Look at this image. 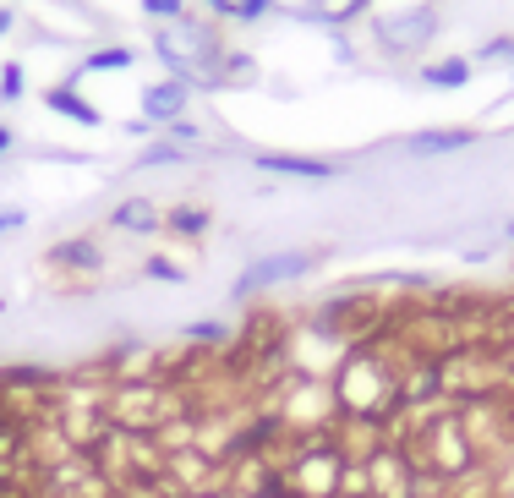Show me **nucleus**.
I'll return each instance as SVG.
<instances>
[{
	"label": "nucleus",
	"mask_w": 514,
	"mask_h": 498,
	"mask_svg": "<svg viewBox=\"0 0 514 498\" xmlns=\"http://www.w3.org/2000/svg\"><path fill=\"white\" fill-rule=\"evenodd\" d=\"M181 340L192 345V351H230V329H225V323H186Z\"/></svg>",
	"instance_id": "12"
},
{
	"label": "nucleus",
	"mask_w": 514,
	"mask_h": 498,
	"mask_svg": "<svg viewBox=\"0 0 514 498\" xmlns=\"http://www.w3.org/2000/svg\"><path fill=\"white\" fill-rule=\"evenodd\" d=\"M274 11V0H236V22H257Z\"/></svg>",
	"instance_id": "18"
},
{
	"label": "nucleus",
	"mask_w": 514,
	"mask_h": 498,
	"mask_svg": "<svg viewBox=\"0 0 514 498\" xmlns=\"http://www.w3.org/2000/svg\"><path fill=\"white\" fill-rule=\"evenodd\" d=\"M143 11H148V17H159V22H181L186 17V0H143Z\"/></svg>",
	"instance_id": "16"
},
{
	"label": "nucleus",
	"mask_w": 514,
	"mask_h": 498,
	"mask_svg": "<svg viewBox=\"0 0 514 498\" xmlns=\"http://www.w3.org/2000/svg\"><path fill=\"white\" fill-rule=\"evenodd\" d=\"M181 159H186L181 143H154L143 159H137V170H165V165H181Z\"/></svg>",
	"instance_id": "13"
},
{
	"label": "nucleus",
	"mask_w": 514,
	"mask_h": 498,
	"mask_svg": "<svg viewBox=\"0 0 514 498\" xmlns=\"http://www.w3.org/2000/svg\"><path fill=\"white\" fill-rule=\"evenodd\" d=\"M252 165L268 170V176H301V181H334V176H340V165H334V159H318V154H274V148H257Z\"/></svg>",
	"instance_id": "2"
},
{
	"label": "nucleus",
	"mask_w": 514,
	"mask_h": 498,
	"mask_svg": "<svg viewBox=\"0 0 514 498\" xmlns=\"http://www.w3.org/2000/svg\"><path fill=\"white\" fill-rule=\"evenodd\" d=\"M509 241H514V225H509Z\"/></svg>",
	"instance_id": "25"
},
{
	"label": "nucleus",
	"mask_w": 514,
	"mask_h": 498,
	"mask_svg": "<svg viewBox=\"0 0 514 498\" xmlns=\"http://www.w3.org/2000/svg\"><path fill=\"white\" fill-rule=\"evenodd\" d=\"M208 11H214V17H236V0H203Z\"/></svg>",
	"instance_id": "21"
},
{
	"label": "nucleus",
	"mask_w": 514,
	"mask_h": 498,
	"mask_svg": "<svg viewBox=\"0 0 514 498\" xmlns=\"http://www.w3.org/2000/svg\"><path fill=\"white\" fill-rule=\"evenodd\" d=\"M132 66H137L132 44H104V50L83 55V72H132Z\"/></svg>",
	"instance_id": "11"
},
{
	"label": "nucleus",
	"mask_w": 514,
	"mask_h": 498,
	"mask_svg": "<svg viewBox=\"0 0 514 498\" xmlns=\"http://www.w3.org/2000/svg\"><path fill=\"white\" fill-rule=\"evenodd\" d=\"M471 72H476V66L465 61V55H449V61H427L422 66V83L427 88H465V83H471Z\"/></svg>",
	"instance_id": "10"
},
{
	"label": "nucleus",
	"mask_w": 514,
	"mask_h": 498,
	"mask_svg": "<svg viewBox=\"0 0 514 498\" xmlns=\"http://www.w3.org/2000/svg\"><path fill=\"white\" fill-rule=\"evenodd\" d=\"M22 225H28L22 208H0V236H11V230H22Z\"/></svg>",
	"instance_id": "20"
},
{
	"label": "nucleus",
	"mask_w": 514,
	"mask_h": 498,
	"mask_svg": "<svg viewBox=\"0 0 514 498\" xmlns=\"http://www.w3.org/2000/svg\"><path fill=\"white\" fill-rule=\"evenodd\" d=\"M274 6H290V11H307V17H312V11H318V0H274Z\"/></svg>",
	"instance_id": "22"
},
{
	"label": "nucleus",
	"mask_w": 514,
	"mask_h": 498,
	"mask_svg": "<svg viewBox=\"0 0 514 498\" xmlns=\"http://www.w3.org/2000/svg\"><path fill=\"white\" fill-rule=\"evenodd\" d=\"M44 269L50 274H99L104 269V252L93 236H66L44 252Z\"/></svg>",
	"instance_id": "3"
},
{
	"label": "nucleus",
	"mask_w": 514,
	"mask_h": 498,
	"mask_svg": "<svg viewBox=\"0 0 514 498\" xmlns=\"http://www.w3.org/2000/svg\"><path fill=\"white\" fill-rule=\"evenodd\" d=\"M110 225L126 230V236H154V230H165V208L154 198H121L110 208Z\"/></svg>",
	"instance_id": "6"
},
{
	"label": "nucleus",
	"mask_w": 514,
	"mask_h": 498,
	"mask_svg": "<svg viewBox=\"0 0 514 498\" xmlns=\"http://www.w3.org/2000/svg\"><path fill=\"white\" fill-rule=\"evenodd\" d=\"M165 132H170V137H175V143H181V148H186V143H197V137H203V132H197L192 121H186V115H181V121H170Z\"/></svg>",
	"instance_id": "19"
},
{
	"label": "nucleus",
	"mask_w": 514,
	"mask_h": 498,
	"mask_svg": "<svg viewBox=\"0 0 514 498\" xmlns=\"http://www.w3.org/2000/svg\"><path fill=\"white\" fill-rule=\"evenodd\" d=\"M476 143V126H427V132L405 137V148H411L416 159H438V154H465V148Z\"/></svg>",
	"instance_id": "5"
},
{
	"label": "nucleus",
	"mask_w": 514,
	"mask_h": 498,
	"mask_svg": "<svg viewBox=\"0 0 514 498\" xmlns=\"http://www.w3.org/2000/svg\"><path fill=\"white\" fill-rule=\"evenodd\" d=\"M186 99H192V83H181V77H159V83L143 88V121H154V126L181 121Z\"/></svg>",
	"instance_id": "4"
},
{
	"label": "nucleus",
	"mask_w": 514,
	"mask_h": 498,
	"mask_svg": "<svg viewBox=\"0 0 514 498\" xmlns=\"http://www.w3.org/2000/svg\"><path fill=\"white\" fill-rule=\"evenodd\" d=\"M143 274H148V280H159V285H186V269L175 258H148Z\"/></svg>",
	"instance_id": "14"
},
{
	"label": "nucleus",
	"mask_w": 514,
	"mask_h": 498,
	"mask_svg": "<svg viewBox=\"0 0 514 498\" xmlns=\"http://www.w3.org/2000/svg\"><path fill=\"white\" fill-rule=\"evenodd\" d=\"M44 110L66 115V121H77V126H99V121H104V115H99V104H88V99L77 94L72 83H55V88H44Z\"/></svg>",
	"instance_id": "7"
},
{
	"label": "nucleus",
	"mask_w": 514,
	"mask_h": 498,
	"mask_svg": "<svg viewBox=\"0 0 514 498\" xmlns=\"http://www.w3.org/2000/svg\"><path fill=\"white\" fill-rule=\"evenodd\" d=\"M487 61H504V66H514V39H493L487 50H476V66H487Z\"/></svg>",
	"instance_id": "17"
},
{
	"label": "nucleus",
	"mask_w": 514,
	"mask_h": 498,
	"mask_svg": "<svg viewBox=\"0 0 514 498\" xmlns=\"http://www.w3.org/2000/svg\"><path fill=\"white\" fill-rule=\"evenodd\" d=\"M165 230L181 241H203L208 230H214V214L197 208V203H175V208H165Z\"/></svg>",
	"instance_id": "9"
},
{
	"label": "nucleus",
	"mask_w": 514,
	"mask_h": 498,
	"mask_svg": "<svg viewBox=\"0 0 514 498\" xmlns=\"http://www.w3.org/2000/svg\"><path fill=\"white\" fill-rule=\"evenodd\" d=\"M318 269V252H268V258L247 263V274L236 280V301H252V296H268L279 285H296Z\"/></svg>",
	"instance_id": "1"
},
{
	"label": "nucleus",
	"mask_w": 514,
	"mask_h": 498,
	"mask_svg": "<svg viewBox=\"0 0 514 498\" xmlns=\"http://www.w3.org/2000/svg\"><path fill=\"white\" fill-rule=\"evenodd\" d=\"M11 143H17V132H11V126H0V154H6Z\"/></svg>",
	"instance_id": "24"
},
{
	"label": "nucleus",
	"mask_w": 514,
	"mask_h": 498,
	"mask_svg": "<svg viewBox=\"0 0 514 498\" xmlns=\"http://www.w3.org/2000/svg\"><path fill=\"white\" fill-rule=\"evenodd\" d=\"M432 28H438V17H432V11H411V17L383 22V28H378V39L389 44V50H411V44H422Z\"/></svg>",
	"instance_id": "8"
},
{
	"label": "nucleus",
	"mask_w": 514,
	"mask_h": 498,
	"mask_svg": "<svg viewBox=\"0 0 514 498\" xmlns=\"http://www.w3.org/2000/svg\"><path fill=\"white\" fill-rule=\"evenodd\" d=\"M22 88H28V72H22L17 61H6V66H0V99L17 104V99H22Z\"/></svg>",
	"instance_id": "15"
},
{
	"label": "nucleus",
	"mask_w": 514,
	"mask_h": 498,
	"mask_svg": "<svg viewBox=\"0 0 514 498\" xmlns=\"http://www.w3.org/2000/svg\"><path fill=\"white\" fill-rule=\"evenodd\" d=\"M11 22H17V17H11V6H0V39L11 33Z\"/></svg>",
	"instance_id": "23"
}]
</instances>
